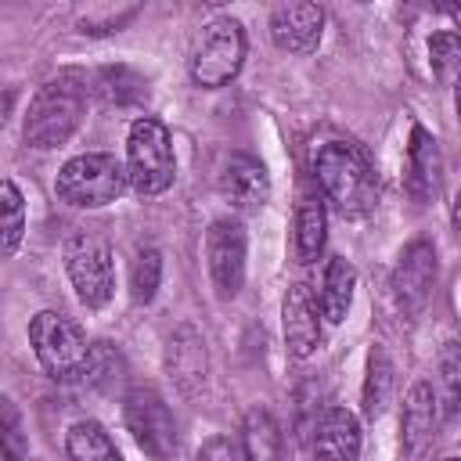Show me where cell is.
Instances as JSON below:
<instances>
[{"mask_svg": "<svg viewBox=\"0 0 461 461\" xmlns=\"http://www.w3.org/2000/svg\"><path fill=\"white\" fill-rule=\"evenodd\" d=\"M389 393H393V360L385 357L382 346H375L367 357V378H364V414L378 418L389 403Z\"/></svg>", "mask_w": 461, "mask_h": 461, "instance_id": "cell-22", "label": "cell"}, {"mask_svg": "<svg viewBox=\"0 0 461 461\" xmlns=\"http://www.w3.org/2000/svg\"><path fill=\"white\" fill-rule=\"evenodd\" d=\"M439 375H443V389H447V403L450 411H461V342L450 339L439 353Z\"/></svg>", "mask_w": 461, "mask_h": 461, "instance_id": "cell-28", "label": "cell"}, {"mask_svg": "<svg viewBox=\"0 0 461 461\" xmlns=\"http://www.w3.org/2000/svg\"><path fill=\"white\" fill-rule=\"evenodd\" d=\"M162 281V256L155 249H140L130 267V295L133 303H151Z\"/></svg>", "mask_w": 461, "mask_h": 461, "instance_id": "cell-26", "label": "cell"}, {"mask_svg": "<svg viewBox=\"0 0 461 461\" xmlns=\"http://www.w3.org/2000/svg\"><path fill=\"white\" fill-rule=\"evenodd\" d=\"M122 184H130V180H126V169L115 162V155L86 151V155L68 158L58 169L54 191L61 202H68L76 209H97V205L115 202L122 194Z\"/></svg>", "mask_w": 461, "mask_h": 461, "instance_id": "cell-3", "label": "cell"}, {"mask_svg": "<svg viewBox=\"0 0 461 461\" xmlns=\"http://www.w3.org/2000/svg\"><path fill=\"white\" fill-rule=\"evenodd\" d=\"M353 288H357L353 263L335 256L324 270V281H321V317H328L331 324H342L349 313V303H353Z\"/></svg>", "mask_w": 461, "mask_h": 461, "instance_id": "cell-18", "label": "cell"}, {"mask_svg": "<svg viewBox=\"0 0 461 461\" xmlns=\"http://www.w3.org/2000/svg\"><path fill=\"white\" fill-rule=\"evenodd\" d=\"M94 90L108 101V104H130V101H137L140 97V90H144V83H140V76H133L130 68H104V72H97V83H94Z\"/></svg>", "mask_w": 461, "mask_h": 461, "instance_id": "cell-27", "label": "cell"}, {"mask_svg": "<svg viewBox=\"0 0 461 461\" xmlns=\"http://www.w3.org/2000/svg\"><path fill=\"white\" fill-rule=\"evenodd\" d=\"M432 285H436V249H432V241L418 238L400 252V259L393 267L396 306L407 317H418L425 310V303L432 299Z\"/></svg>", "mask_w": 461, "mask_h": 461, "instance_id": "cell-9", "label": "cell"}, {"mask_svg": "<svg viewBox=\"0 0 461 461\" xmlns=\"http://www.w3.org/2000/svg\"><path fill=\"white\" fill-rule=\"evenodd\" d=\"M313 173H317V184H321L324 198L342 216H364V212L375 209L378 187H375V173H371L360 148H353L346 140L324 144L313 158Z\"/></svg>", "mask_w": 461, "mask_h": 461, "instance_id": "cell-1", "label": "cell"}, {"mask_svg": "<svg viewBox=\"0 0 461 461\" xmlns=\"http://www.w3.org/2000/svg\"><path fill=\"white\" fill-rule=\"evenodd\" d=\"M281 328H285V346L292 357H310L321 346V313H317V299L306 285H292L285 292Z\"/></svg>", "mask_w": 461, "mask_h": 461, "instance_id": "cell-13", "label": "cell"}, {"mask_svg": "<svg viewBox=\"0 0 461 461\" xmlns=\"http://www.w3.org/2000/svg\"><path fill=\"white\" fill-rule=\"evenodd\" d=\"M432 425H436V396L429 389V382H414L403 403V450L407 461H414L425 443L432 439Z\"/></svg>", "mask_w": 461, "mask_h": 461, "instance_id": "cell-17", "label": "cell"}, {"mask_svg": "<svg viewBox=\"0 0 461 461\" xmlns=\"http://www.w3.org/2000/svg\"><path fill=\"white\" fill-rule=\"evenodd\" d=\"M439 187V148L429 130L414 126L407 148V191L414 202H429Z\"/></svg>", "mask_w": 461, "mask_h": 461, "instance_id": "cell-16", "label": "cell"}, {"mask_svg": "<svg viewBox=\"0 0 461 461\" xmlns=\"http://www.w3.org/2000/svg\"><path fill=\"white\" fill-rule=\"evenodd\" d=\"M205 256L216 292L223 299L238 295L245 281V227L238 220H216L205 238Z\"/></svg>", "mask_w": 461, "mask_h": 461, "instance_id": "cell-10", "label": "cell"}, {"mask_svg": "<svg viewBox=\"0 0 461 461\" xmlns=\"http://www.w3.org/2000/svg\"><path fill=\"white\" fill-rule=\"evenodd\" d=\"M450 220H454V230L461 234V191H457V198H454V212H450Z\"/></svg>", "mask_w": 461, "mask_h": 461, "instance_id": "cell-31", "label": "cell"}, {"mask_svg": "<svg viewBox=\"0 0 461 461\" xmlns=\"http://www.w3.org/2000/svg\"><path fill=\"white\" fill-rule=\"evenodd\" d=\"M324 11L317 4H281L270 14V36L288 54H310L321 43Z\"/></svg>", "mask_w": 461, "mask_h": 461, "instance_id": "cell-14", "label": "cell"}, {"mask_svg": "<svg viewBox=\"0 0 461 461\" xmlns=\"http://www.w3.org/2000/svg\"><path fill=\"white\" fill-rule=\"evenodd\" d=\"M245 61V29L234 18H212L191 54V79L205 90L227 86Z\"/></svg>", "mask_w": 461, "mask_h": 461, "instance_id": "cell-6", "label": "cell"}, {"mask_svg": "<svg viewBox=\"0 0 461 461\" xmlns=\"http://www.w3.org/2000/svg\"><path fill=\"white\" fill-rule=\"evenodd\" d=\"M0 209H4V245H0V252L4 256H14L18 252V241H22V234H25V202H22V191L14 187V180H4V187H0Z\"/></svg>", "mask_w": 461, "mask_h": 461, "instance_id": "cell-25", "label": "cell"}, {"mask_svg": "<svg viewBox=\"0 0 461 461\" xmlns=\"http://www.w3.org/2000/svg\"><path fill=\"white\" fill-rule=\"evenodd\" d=\"M241 450L245 461H281V429L270 411L252 407L241 421Z\"/></svg>", "mask_w": 461, "mask_h": 461, "instance_id": "cell-20", "label": "cell"}, {"mask_svg": "<svg viewBox=\"0 0 461 461\" xmlns=\"http://www.w3.org/2000/svg\"><path fill=\"white\" fill-rule=\"evenodd\" d=\"M439 461H461V457H439Z\"/></svg>", "mask_w": 461, "mask_h": 461, "instance_id": "cell-33", "label": "cell"}, {"mask_svg": "<svg viewBox=\"0 0 461 461\" xmlns=\"http://www.w3.org/2000/svg\"><path fill=\"white\" fill-rule=\"evenodd\" d=\"M220 194L238 212L263 209V202L270 198V176H267L263 162L252 158V155H245V151H234L223 162V169H220Z\"/></svg>", "mask_w": 461, "mask_h": 461, "instance_id": "cell-12", "label": "cell"}, {"mask_svg": "<svg viewBox=\"0 0 461 461\" xmlns=\"http://www.w3.org/2000/svg\"><path fill=\"white\" fill-rule=\"evenodd\" d=\"M454 108H457V119H461V79L454 83Z\"/></svg>", "mask_w": 461, "mask_h": 461, "instance_id": "cell-32", "label": "cell"}, {"mask_svg": "<svg viewBox=\"0 0 461 461\" xmlns=\"http://www.w3.org/2000/svg\"><path fill=\"white\" fill-rule=\"evenodd\" d=\"M176 162H173V144L169 133L158 119L144 115L130 126L126 137V180L137 194H162L173 184Z\"/></svg>", "mask_w": 461, "mask_h": 461, "instance_id": "cell-4", "label": "cell"}, {"mask_svg": "<svg viewBox=\"0 0 461 461\" xmlns=\"http://www.w3.org/2000/svg\"><path fill=\"white\" fill-rule=\"evenodd\" d=\"M429 65L439 83H457L461 79V36L457 32H436L429 40Z\"/></svg>", "mask_w": 461, "mask_h": 461, "instance_id": "cell-24", "label": "cell"}, {"mask_svg": "<svg viewBox=\"0 0 461 461\" xmlns=\"http://www.w3.org/2000/svg\"><path fill=\"white\" fill-rule=\"evenodd\" d=\"M313 461H360V425L349 411L331 407L317 418Z\"/></svg>", "mask_w": 461, "mask_h": 461, "instance_id": "cell-15", "label": "cell"}, {"mask_svg": "<svg viewBox=\"0 0 461 461\" xmlns=\"http://www.w3.org/2000/svg\"><path fill=\"white\" fill-rule=\"evenodd\" d=\"M198 461H245L241 439H234V436H212V439L202 443Z\"/></svg>", "mask_w": 461, "mask_h": 461, "instance_id": "cell-29", "label": "cell"}, {"mask_svg": "<svg viewBox=\"0 0 461 461\" xmlns=\"http://www.w3.org/2000/svg\"><path fill=\"white\" fill-rule=\"evenodd\" d=\"M4 447H7V461H22V425L14 414V403L4 400Z\"/></svg>", "mask_w": 461, "mask_h": 461, "instance_id": "cell-30", "label": "cell"}, {"mask_svg": "<svg viewBox=\"0 0 461 461\" xmlns=\"http://www.w3.org/2000/svg\"><path fill=\"white\" fill-rule=\"evenodd\" d=\"M324 230H328V212L317 194H303L295 209V259L313 263L324 249Z\"/></svg>", "mask_w": 461, "mask_h": 461, "instance_id": "cell-19", "label": "cell"}, {"mask_svg": "<svg viewBox=\"0 0 461 461\" xmlns=\"http://www.w3.org/2000/svg\"><path fill=\"white\" fill-rule=\"evenodd\" d=\"M65 450H68V461H122L112 436L97 421H76L65 436Z\"/></svg>", "mask_w": 461, "mask_h": 461, "instance_id": "cell-21", "label": "cell"}, {"mask_svg": "<svg viewBox=\"0 0 461 461\" xmlns=\"http://www.w3.org/2000/svg\"><path fill=\"white\" fill-rule=\"evenodd\" d=\"M65 270L72 277V288L79 295L83 306L97 310L112 299L115 288V274H112V245L94 234V230H79L68 238L65 245Z\"/></svg>", "mask_w": 461, "mask_h": 461, "instance_id": "cell-7", "label": "cell"}, {"mask_svg": "<svg viewBox=\"0 0 461 461\" xmlns=\"http://www.w3.org/2000/svg\"><path fill=\"white\" fill-rule=\"evenodd\" d=\"M29 342H32V353L50 378H58V382L83 378L90 346H86L83 331L65 313H54V310L36 313L29 321Z\"/></svg>", "mask_w": 461, "mask_h": 461, "instance_id": "cell-5", "label": "cell"}, {"mask_svg": "<svg viewBox=\"0 0 461 461\" xmlns=\"http://www.w3.org/2000/svg\"><path fill=\"white\" fill-rule=\"evenodd\" d=\"M126 375V364H122V353L112 346V342H94L90 353H86V367H83V382L94 385V389H112L119 385Z\"/></svg>", "mask_w": 461, "mask_h": 461, "instance_id": "cell-23", "label": "cell"}, {"mask_svg": "<svg viewBox=\"0 0 461 461\" xmlns=\"http://www.w3.org/2000/svg\"><path fill=\"white\" fill-rule=\"evenodd\" d=\"M83 101H86V90L79 83V76H58V79H47L36 97L29 101V112H25V144L29 148H61L79 119H83Z\"/></svg>", "mask_w": 461, "mask_h": 461, "instance_id": "cell-2", "label": "cell"}, {"mask_svg": "<svg viewBox=\"0 0 461 461\" xmlns=\"http://www.w3.org/2000/svg\"><path fill=\"white\" fill-rule=\"evenodd\" d=\"M122 421L130 429V436L137 439V447L155 457L166 461L176 454V421L166 407V400L155 389H133L122 400Z\"/></svg>", "mask_w": 461, "mask_h": 461, "instance_id": "cell-8", "label": "cell"}, {"mask_svg": "<svg viewBox=\"0 0 461 461\" xmlns=\"http://www.w3.org/2000/svg\"><path fill=\"white\" fill-rule=\"evenodd\" d=\"M166 371H169L173 385L184 396H198L205 389L209 357H205V339L198 335L194 324H180L169 335V342H166Z\"/></svg>", "mask_w": 461, "mask_h": 461, "instance_id": "cell-11", "label": "cell"}]
</instances>
